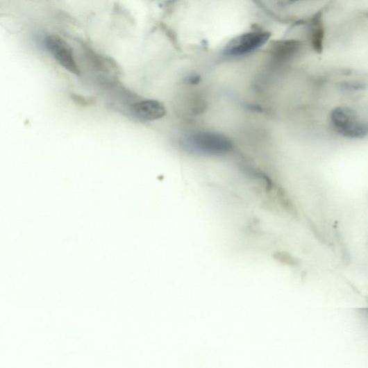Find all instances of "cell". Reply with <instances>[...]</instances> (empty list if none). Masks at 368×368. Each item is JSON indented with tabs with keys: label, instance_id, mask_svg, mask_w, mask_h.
<instances>
[{
	"label": "cell",
	"instance_id": "3957f363",
	"mask_svg": "<svg viewBox=\"0 0 368 368\" xmlns=\"http://www.w3.org/2000/svg\"><path fill=\"white\" fill-rule=\"evenodd\" d=\"M271 33L253 31L241 34L231 40L224 48V54L229 57H241L250 54L267 44Z\"/></svg>",
	"mask_w": 368,
	"mask_h": 368
},
{
	"label": "cell",
	"instance_id": "5b68a950",
	"mask_svg": "<svg viewBox=\"0 0 368 368\" xmlns=\"http://www.w3.org/2000/svg\"><path fill=\"white\" fill-rule=\"evenodd\" d=\"M134 114L140 119L153 121L162 118L167 115V109L161 102L154 99L142 100L133 106Z\"/></svg>",
	"mask_w": 368,
	"mask_h": 368
},
{
	"label": "cell",
	"instance_id": "9c48e42d",
	"mask_svg": "<svg viewBox=\"0 0 368 368\" xmlns=\"http://www.w3.org/2000/svg\"><path fill=\"white\" fill-rule=\"evenodd\" d=\"M367 303H368V298H367Z\"/></svg>",
	"mask_w": 368,
	"mask_h": 368
},
{
	"label": "cell",
	"instance_id": "ba28073f",
	"mask_svg": "<svg viewBox=\"0 0 368 368\" xmlns=\"http://www.w3.org/2000/svg\"><path fill=\"white\" fill-rule=\"evenodd\" d=\"M365 311V312L368 315V309H365L363 310Z\"/></svg>",
	"mask_w": 368,
	"mask_h": 368
},
{
	"label": "cell",
	"instance_id": "52a82bcc",
	"mask_svg": "<svg viewBox=\"0 0 368 368\" xmlns=\"http://www.w3.org/2000/svg\"><path fill=\"white\" fill-rule=\"evenodd\" d=\"M323 12L316 13L310 20V33L311 44L315 51L322 52L324 30L322 22Z\"/></svg>",
	"mask_w": 368,
	"mask_h": 368
},
{
	"label": "cell",
	"instance_id": "8992f818",
	"mask_svg": "<svg viewBox=\"0 0 368 368\" xmlns=\"http://www.w3.org/2000/svg\"><path fill=\"white\" fill-rule=\"evenodd\" d=\"M302 47V43L297 40H279L271 46V53L276 62L286 63L301 51Z\"/></svg>",
	"mask_w": 368,
	"mask_h": 368
},
{
	"label": "cell",
	"instance_id": "277c9868",
	"mask_svg": "<svg viewBox=\"0 0 368 368\" xmlns=\"http://www.w3.org/2000/svg\"><path fill=\"white\" fill-rule=\"evenodd\" d=\"M45 44L61 67L74 75H80V70L74 59L73 49L65 40L56 35H49L45 38Z\"/></svg>",
	"mask_w": 368,
	"mask_h": 368
},
{
	"label": "cell",
	"instance_id": "6da1fadb",
	"mask_svg": "<svg viewBox=\"0 0 368 368\" xmlns=\"http://www.w3.org/2000/svg\"><path fill=\"white\" fill-rule=\"evenodd\" d=\"M182 145L189 153L203 156H221L231 153L232 140L219 133L199 131L183 139Z\"/></svg>",
	"mask_w": 368,
	"mask_h": 368
},
{
	"label": "cell",
	"instance_id": "7a4b0ae2",
	"mask_svg": "<svg viewBox=\"0 0 368 368\" xmlns=\"http://www.w3.org/2000/svg\"><path fill=\"white\" fill-rule=\"evenodd\" d=\"M330 126L337 135L351 140L368 136V117H362L350 107H337L330 115Z\"/></svg>",
	"mask_w": 368,
	"mask_h": 368
}]
</instances>
